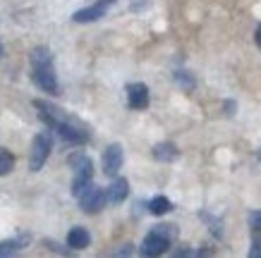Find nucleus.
I'll return each instance as SVG.
<instances>
[{"label":"nucleus","mask_w":261,"mask_h":258,"mask_svg":"<svg viewBox=\"0 0 261 258\" xmlns=\"http://www.w3.org/2000/svg\"><path fill=\"white\" fill-rule=\"evenodd\" d=\"M249 256L252 258H261V235L252 237V249H249Z\"/></svg>","instance_id":"nucleus-18"},{"label":"nucleus","mask_w":261,"mask_h":258,"mask_svg":"<svg viewBox=\"0 0 261 258\" xmlns=\"http://www.w3.org/2000/svg\"><path fill=\"white\" fill-rule=\"evenodd\" d=\"M177 156H180V151H177V146L170 144V141H163V144H156V146H153V158H156L159 163H173V160H177Z\"/></svg>","instance_id":"nucleus-10"},{"label":"nucleus","mask_w":261,"mask_h":258,"mask_svg":"<svg viewBox=\"0 0 261 258\" xmlns=\"http://www.w3.org/2000/svg\"><path fill=\"white\" fill-rule=\"evenodd\" d=\"M225 110H228V115H232V110H235V103L228 101V103H225Z\"/></svg>","instance_id":"nucleus-21"},{"label":"nucleus","mask_w":261,"mask_h":258,"mask_svg":"<svg viewBox=\"0 0 261 258\" xmlns=\"http://www.w3.org/2000/svg\"><path fill=\"white\" fill-rule=\"evenodd\" d=\"M173 211V204L168 201L166 196H156L149 201V213L151 215H166V213Z\"/></svg>","instance_id":"nucleus-14"},{"label":"nucleus","mask_w":261,"mask_h":258,"mask_svg":"<svg viewBox=\"0 0 261 258\" xmlns=\"http://www.w3.org/2000/svg\"><path fill=\"white\" fill-rule=\"evenodd\" d=\"M29 242V237H17V239H8V242H0V256H12L19 249H24V244Z\"/></svg>","instance_id":"nucleus-13"},{"label":"nucleus","mask_w":261,"mask_h":258,"mask_svg":"<svg viewBox=\"0 0 261 258\" xmlns=\"http://www.w3.org/2000/svg\"><path fill=\"white\" fill-rule=\"evenodd\" d=\"M175 81H177L182 89H187V91L194 89V79L190 77V72H175Z\"/></svg>","instance_id":"nucleus-17"},{"label":"nucleus","mask_w":261,"mask_h":258,"mask_svg":"<svg viewBox=\"0 0 261 258\" xmlns=\"http://www.w3.org/2000/svg\"><path fill=\"white\" fill-rule=\"evenodd\" d=\"M29 60H32V67H41V65H53V55H50V50H48L46 46H39V48H34V50H32Z\"/></svg>","instance_id":"nucleus-12"},{"label":"nucleus","mask_w":261,"mask_h":258,"mask_svg":"<svg viewBox=\"0 0 261 258\" xmlns=\"http://www.w3.org/2000/svg\"><path fill=\"white\" fill-rule=\"evenodd\" d=\"M120 167H122V146L120 144H111L106 149V153H103V172L108 177H115Z\"/></svg>","instance_id":"nucleus-7"},{"label":"nucleus","mask_w":261,"mask_h":258,"mask_svg":"<svg viewBox=\"0 0 261 258\" xmlns=\"http://www.w3.org/2000/svg\"><path fill=\"white\" fill-rule=\"evenodd\" d=\"M67 163L74 170V177H87V180L94 177V163H91V158L87 153H72L67 158Z\"/></svg>","instance_id":"nucleus-8"},{"label":"nucleus","mask_w":261,"mask_h":258,"mask_svg":"<svg viewBox=\"0 0 261 258\" xmlns=\"http://www.w3.org/2000/svg\"><path fill=\"white\" fill-rule=\"evenodd\" d=\"M249 225H252L256 232H261V211L249 213Z\"/></svg>","instance_id":"nucleus-19"},{"label":"nucleus","mask_w":261,"mask_h":258,"mask_svg":"<svg viewBox=\"0 0 261 258\" xmlns=\"http://www.w3.org/2000/svg\"><path fill=\"white\" fill-rule=\"evenodd\" d=\"M254 41H256V46L261 48V24L256 26V32H254Z\"/></svg>","instance_id":"nucleus-20"},{"label":"nucleus","mask_w":261,"mask_h":258,"mask_svg":"<svg viewBox=\"0 0 261 258\" xmlns=\"http://www.w3.org/2000/svg\"><path fill=\"white\" fill-rule=\"evenodd\" d=\"M118 0H98V3H94V5H89V8H82L77 10L74 15H72V19L77 24H87V22H96V19H101V17H106V12L115 5Z\"/></svg>","instance_id":"nucleus-2"},{"label":"nucleus","mask_w":261,"mask_h":258,"mask_svg":"<svg viewBox=\"0 0 261 258\" xmlns=\"http://www.w3.org/2000/svg\"><path fill=\"white\" fill-rule=\"evenodd\" d=\"M80 206L84 213H98L106 206V191H103L101 187H91L84 191V194L80 196Z\"/></svg>","instance_id":"nucleus-5"},{"label":"nucleus","mask_w":261,"mask_h":258,"mask_svg":"<svg viewBox=\"0 0 261 258\" xmlns=\"http://www.w3.org/2000/svg\"><path fill=\"white\" fill-rule=\"evenodd\" d=\"M48 156H50V139L46 134H36L32 141V153H29V170L39 172L46 165Z\"/></svg>","instance_id":"nucleus-1"},{"label":"nucleus","mask_w":261,"mask_h":258,"mask_svg":"<svg viewBox=\"0 0 261 258\" xmlns=\"http://www.w3.org/2000/svg\"><path fill=\"white\" fill-rule=\"evenodd\" d=\"M89 244H91V235H89L84 227H72L70 232H67V246L70 249H87Z\"/></svg>","instance_id":"nucleus-11"},{"label":"nucleus","mask_w":261,"mask_h":258,"mask_svg":"<svg viewBox=\"0 0 261 258\" xmlns=\"http://www.w3.org/2000/svg\"><path fill=\"white\" fill-rule=\"evenodd\" d=\"M12 167H15V156H12L10 151L0 149V177H3V175H10Z\"/></svg>","instance_id":"nucleus-15"},{"label":"nucleus","mask_w":261,"mask_h":258,"mask_svg":"<svg viewBox=\"0 0 261 258\" xmlns=\"http://www.w3.org/2000/svg\"><path fill=\"white\" fill-rule=\"evenodd\" d=\"M89 187H91V180H87V177H74V182H72V194L80 198Z\"/></svg>","instance_id":"nucleus-16"},{"label":"nucleus","mask_w":261,"mask_h":258,"mask_svg":"<svg viewBox=\"0 0 261 258\" xmlns=\"http://www.w3.org/2000/svg\"><path fill=\"white\" fill-rule=\"evenodd\" d=\"M168 246H170V239L168 237H163L161 232H156V230H151L149 235L144 237L142 242V256H161V253H166Z\"/></svg>","instance_id":"nucleus-4"},{"label":"nucleus","mask_w":261,"mask_h":258,"mask_svg":"<svg viewBox=\"0 0 261 258\" xmlns=\"http://www.w3.org/2000/svg\"><path fill=\"white\" fill-rule=\"evenodd\" d=\"M127 103L132 110H146L149 108V89L142 81H135V84L127 86Z\"/></svg>","instance_id":"nucleus-6"},{"label":"nucleus","mask_w":261,"mask_h":258,"mask_svg":"<svg viewBox=\"0 0 261 258\" xmlns=\"http://www.w3.org/2000/svg\"><path fill=\"white\" fill-rule=\"evenodd\" d=\"M0 55H3V46H0Z\"/></svg>","instance_id":"nucleus-22"},{"label":"nucleus","mask_w":261,"mask_h":258,"mask_svg":"<svg viewBox=\"0 0 261 258\" xmlns=\"http://www.w3.org/2000/svg\"><path fill=\"white\" fill-rule=\"evenodd\" d=\"M32 79H34V84L39 86L41 91H46V94H58V77H56L53 65H41V67H34Z\"/></svg>","instance_id":"nucleus-3"},{"label":"nucleus","mask_w":261,"mask_h":258,"mask_svg":"<svg viewBox=\"0 0 261 258\" xmlns=\"http://www.w3.org/2000/svg\"><path fill=\"white\" fill-rule=\"evenodd\" d=\"M127 194H129V182L125 177H115L111 182V187L106 189V201L108 204H122L127 198Z\"/></svg>","instance_id":"nucleus-9"}]
</instances>
